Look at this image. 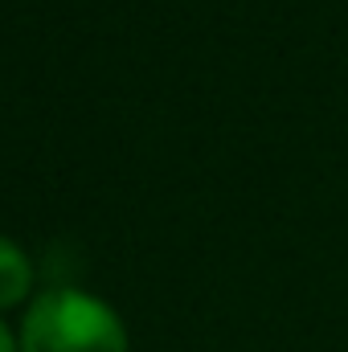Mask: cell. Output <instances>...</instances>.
Segmentation results:
<instances>
[{"mask_svg":"<svg viewBox=\"0 0 348 352\" xmlns=\"http://www.w3.org/2000/svg\"><path fill=\"white\" fill-rule=\"evenodd\" d=\"M21 352H127V328L102 299L62 287L29 307Z\"/></svg>","mask_w":348,"mask_h":352,"instance_id":"1","label":"cell"},{"mask_svg":"<svg viewBox=\"0 0 348 352\" xmlns=\"http://www.w3.org/2000/svg\"><path fill=\"white\" fill-rule=\"evenodd\" d=\"M33 287V266L25 258V250L8 238H0V307H12L29 295Z\"/></svg>","mask_w":348,"mask_h":352,"instance_id":"2","label":"cell"},{"mask_svg":"<svg viewBox=\"0 0 348 352\" xmlns=\"http://www.w3.org/2000/svg\"><path fill=\"white\" fill-rule=\"evenodd\" d=\"M0 352H21L17 349V340H12V332H8L4 324H0Z\"/></svg>","mask_w":348,"mask_h":352,"instance_id":"3","label":"cell"}]
</instances>
